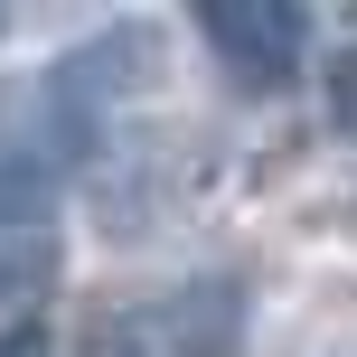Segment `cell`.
<instances>
[{
    "label": "cell",
    "mask_w": 357,
    "mask_h": 357,
    "mask_svg": "<svg viewBox=\"0 0 357 357\" xmlns=\"http://www.w3.org/2000/svg\"><path fill=\"white\" fill-rule=\"evenodd\" d=\"M123 348H132V357H226V339H197V291L142 310V320L123 329Z\"/></svg>",
    "instance_id": "3"
},
{
    "label": "cell",
    "mask_w": 357,
    "mask_h": 357,
    "mask_svg": "<svg viewBox=\"0 0 357 357\" xmlns=\"http://www.w3.org/2000/svg\"><path fill=\"white\" fill-rule=\"evenodd\" d=\"M0 29H10V19H0Z\"/></svg>",
    "instance_id": "4"
},
{
    "label": "cell",
    "mask_w": 357,
    "mask_h": 357,
    "mask_svg": "<svg viewBox=\"0 0 357 357\" xmlns=\"http://www.w3.org/2000/svg\"><path fill=\"white\" fill-rule=\"evenodd\" d=\"M207 29V47L226 56L245 85H282L291 66H301V38H310V10H273V0H226V10L197 19Z\"/></svg>",
    "instance_id": "2"
},
{
    "label": "cell",
    "mask_w": 357,
    "mask_h": 357,
    "mask_svg": "<svg viewBox=\"0 0 357 357\" xmlns=\"http://www.w3.org/2000/svg\"><path fill=\"white\" fill-rule=\"evenodd\" d=\"M56 282V178L0 151V301H29Z\"/></svg>",
    "instance_id": "1"
}]
</instances>
